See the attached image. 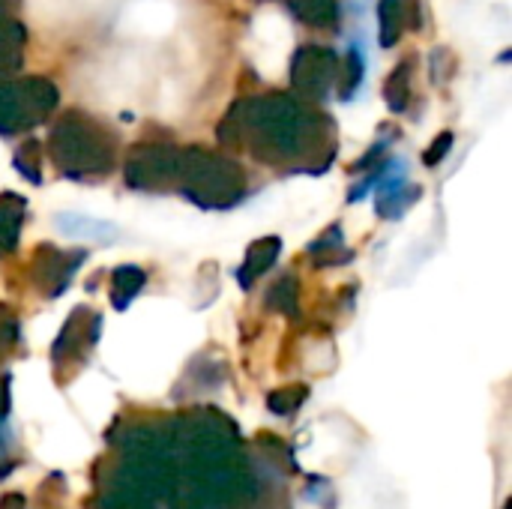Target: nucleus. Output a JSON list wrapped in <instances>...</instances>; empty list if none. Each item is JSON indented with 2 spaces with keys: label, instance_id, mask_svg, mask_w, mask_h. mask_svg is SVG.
Listing matches in <instances>:
<instances>
[{
  "label": "nucleus",
  "instance_id": "nucleus-1",
  "mask_svg": "<svg viewBox=\"0 0 512 509\" xmlns=\"http://www.w3.org/2000/svg\"><path fill=\"white\" fill-rule=\"evenodd\" d=\"M57 231L69 240L81 243H99V240H114L120 231L111 222L90 219V216H75V213H60L57 216Z\"/></svg>",
  "mask_w": 512,
  "mask_h": 509
},
{
  "label": "nucleus",
  "instance_id": "nucleus-2",
  "mask_svg": "<svg viewBox=\"0 0 512 509\" xmlns=\"http://www.w3.org/2000/svg\"><path fill=\"white\" fill-rule=\"evenodd\" d=\"M294 396H297V390L270 396V411H276V414H291V411L300 408V402H303V399H294Z\"/></svg>",
  "mask_w": 512,
  "mask_h": 509
},
{
  "label": "nucleus",
  "instance_id": "nucleus-3",
  "mask_svg": "<svg viewBox=\"0 0 512 509\" xmlns=\"http://www.w3.org/2000/svg\"><path fill=\"white\" fill-rule=\"evenodd\" d=\"M0 509H24V498L21 495H3L0 498Z\"/></svg>",
  "mask_w": 512,
  "mask_h": 509
},
{
  "label": "nucleus",
  "instance_id": "nucleus-4",
  "mask_svg": "<svg viewBox=\"0 0 512 509\" xmlns=\"http://www.w3.org/2000/svg\"><path fill=\"white\" fill-rule=\"evenodd\" d=\"M504 509H510V507H504Z\"/></svg>",
  "mask_w": 512,
  "mask_h": 509
}]
</instances>
